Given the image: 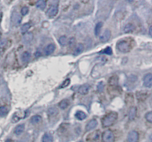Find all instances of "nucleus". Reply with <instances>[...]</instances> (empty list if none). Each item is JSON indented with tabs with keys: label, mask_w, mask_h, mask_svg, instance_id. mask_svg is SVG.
I'll list each match as a JSON object with an SVG mask.
<instances>
[{
	"label": "nucleus",
	"mask_w": 152,
	"mask_h": 142,
	"mask_svg": "<svg viewBox=\"0 0 152 142\" xmlns=\"http://www.w3.org/2000/svg\"><path fill=\"white\" fill-rule=\"evenodd\" d=\"M117 118H118V115H117V113H115V112H111V113H108V115H106V116L102 118V127L106 128L112 126V125L115 123L116 121L117 120Z\"/></svg>",
	"instance_id": "obj_1"
},
{
	"label": "nucleus",
	"mask_w": 152,
	"mask_h": 142,
	"mask_svg": "<svg viewBox=\"0 0 152 142\" xmlns=\"http://www.w3.org/2000/svg\"><path fill=\"white\" fill-rule=\"evenodd\" d=\"M117 49H119L120 52H123V53H128L131 50V45L127 41L122 40L117 43Z\"/></svg>",
	"instance_id": "obj_2"
},
{
	"label": "nucleus",
	"mask_w": 152,
	"mask_h": 142,
	"mask_svg": "<svg viewBox=\"0 0 152 142\" xmlns=\"http://www.w3.org/2000/svg\"><path fill=\"white\" fill-rule=\"evenodd\" d=\"M115 137L111 130H105L102 135V140L103 142H114Z\"/></svg>",
	"instance_id": "obj_3"
},
{
	"label": "nucleus",
	"mask_w": 152,
	"mask_h": 142,
	"mask_svg": "<svg viewBox=\"0 0 152 142\" xmlns=\"http://www.w3.org/2000/svg\"><path fill=\"white\" fill-rule=\"evenodd\" d=\"M10 19H11V22L13 25L18 26L21 23V22H22V16H21V15L19 13L14 11L12 13Z\"/></svg>",
	"instance_id": "obj_4"
},
{
	"label": "nucleus",
	"mask_w": 152,
	"mask_h": 142,
	"mask_svg": "<svg viewBox=\"0 0 152 142\" xmlns=\"http://www.w3.org/2000/svg\"><path fill=\"white\" fill-rule=\"evenodd\" d=\"M58 10H59L58 6L53 4V5H50V7H48L47 12H46V15H47L49 18H53L57 14Z\"/></svg>",
	"instance_id": "obj_5"
},
{
	"label": "nucleus",
	"mask_w": 152,
	"mask_h": 142,
	"mask_svg": "<svg viewBox=\"0 0 152 142\" xmlns=\"http://www.w3.org/2000/svg\"><path fill=\"white\" fill-rule=\"evenodd\" d=\"M139 140V134L137 131L132 130L129 132L127 137L128 142H138Z\"/></svg>",
	"instance_id": "obj_6"
},
{
	"label": "nucleus",
	"mask_w": 152,
	"mask_h": 142,
	"mask_svg": "<svg viewBox=\"0 0 152 142\" xmlns=\"http://www.w3.org/2000/svg\"><path fill=\"white\" fill-rule=\"evenodd\" d=\"M111 32L109 29H106L102 33V34L99 37V40L102 43H105V42L108 41L109 39L111 38Z\"/></svg>",
	"instance_id": "obj_7"
},
{
	"label": "nucleus",
	"mask_w": 152,
	"mask_h": 142,
	"mask_svg": "<svg viewBox=\"0 0 152 142\" xmlns=\"http://www.w3.org/2000/svg\"><path fill=\"white\" fill-rule=\"evenodd\" d=\"M143 84L147 88L152 87V74L151 73L145 75L143 78Z\"/></svg>",
	"instance_id": "obj_8"
},
{
	"label": "nucleus",
	"mask_w": 152,
	"mask_h": 142,
	"mask_svg": "<svg viewBox=\"0 0 152 142\" xmlns=\"http://www.w3.org/2000/svg\"><path fill=\"white\" fill-rule=\"evenodd\" d=\"M98 122L96 119H92L90 121L88 122V124L86 126V131H90L92 130V129H95V128L97 127Z\"/></svg>",
	"instance_id": "obj_9"
},
{
	"label": "nucleus",
	"mask_w": 152,
	"mask_h": 142,
	"mask_svg": "<svg viewBox=\"0 0 152 142\" xmlns=\"http://www.w3.org/2000/svg\"><path fill=\"white\" fill-rule=\"evenodd\" d=\"M55 49H56V46L53 43H50L48 46H45L44 49V54L45 55H50L54 52Z\"/></svg>",
	"instance_id": "obj_10"
},
{
	"label": "nucleus",
	"mask_w": 152,
	"mask_h": 142,
	"mask_svg": "<svg viewBox=\"0 0 152 142\" xmlns=\"http://www.w3.org/2000/svg\"><path fill=\"white\" fill-rule=\"evenodd\" d=\"M89 91H90V85L86 83L80 86L79 89V93L82 95H86L88 93Z\"/></svg>",
	"instance_id": "obj_11"
},
{
	"label": "nucleus",
	"mask_w": 152,
	"mask_h": 142,
	"mask_svg": "<svg viewBox=\"0 0 152 142\" xmlns=\"http://www.w3.org/2000/svg\"><path fill=\"white\" fill-rule=\"evenodd\" d=\"M137 114V108L135 107H132L129 111V118L132 121L135 118Z\"/></svg>",
	"instance_id": "obj_12"
},
{
	"label": "nucleus",
	"mask_w": 152,
	"mask_h": 142,
	"mask_svg": "<svg viewBox=\"0 0 152 142\" xmlns=\"http://www.w3.org/2000/svg\"><path fill=\"white\" fill-rule=\"evenodd\" d=\"M25 130V124H19L14 129V133L16 135H19L22 133Z\"/></svg>",
	"instance_id": "obj_13"
},
{
	"label": "nucleus",
	"mask_w": 152,
	"mask_h": 142,
	"mask_svg": "<svg viewBox=\"0 0 152 142\" xmlns=\"http://www.w3.org/2000/svg\"><path fill=\"white\" fill-rule=\"evenodd\" d=\"M83 51H84V45L83 43H78L74 49V55L80 54Z\"/></svg>",
	"instance_id": "obj_14"
},
{
	"label": "nucleus",
	"mask_w": 152,
	"mask_h": 142,
	"mask_svg": "<svg viewBox=\"0 0 152 142\" xmlns=\"http://www.w3.org/2000/svg\"><path fill=\"white\" fill-rule=\"evenodd\" d=\"M135 30V26L132 23H129L125 26L124 28V32L128 34V33L133 32Z\"/></svg>",
	"instance_id": "obj_15"
},
{
	"label": "nucleus",
	"mask_w": 152,
	"mask_h": 142,
	"mask_svg": "<svg viewBox=\"0 0 152 142\" xmlns=\"http://www.w3.org/2000/svg\"><path fill=\"white\" fill-rule=\"evenodd\" d=\"M31 54L30 52H24V53L22 54V56H21L22 61L23 63H28V61L30 60V59H31Z\"/></svg>",
	"instance_id": "obj_16"
},
{
	"label": "nucleus",
	"mask_w": 152,
	"mask_h": 142,
	"mask_svg": "<svg viewBox=\"0 0 152 142\" xmlns=\"http://www.w3.org/2000/svg\"><path fill=\"white\" fill-rule=\"evenodd\" d=\"M75 117L77 118L78 120L83 121V120H85V119L86 118L87 116H86V114L84 113V112L77 111V113H76V114H75Z\"/></svg>",
	"instance_id": "obj_17"
},
{
	"label": "nucleus",
	"mask_w": 152,
	"mask_h": 142,
	"mask_svg": "<svg viewBox=\"0 0 152 142\" xmlns=\"http://www.w3.org/2000/svg\"><path fill=\"white\" fill-rule=\"evenodd\" d=\"M102 25H103V23H102V22H99L96 23V26H95V28H94V34L96 37L99 36V34H100V31H101V29H102Z\"/></svg>",
	"instance_id": "obj_18"
},
{
	"label": "nucleus",
	"mask_w": 152,
	"mask_h": 142,
	"mask_svg": "<svg viewBox=\"0 0 152 142\" xmlns=\"http://www.w3.org/2000/svg\"><path fill=\"white\" fill-rule=\"evenodd\" d=\"M69 106V101L67 99H64L59 103V107L62 110H65Z\"/></svg>",
	"instance_id": "obj_19"
},
{
	"label": "nucleus",
	"mask_w": 152,
	"mask_h": 142,
	"mask_svg": "<svg viewBox=\"0 0 152 142\" xmlns=\"http://www.w3.org/2000/svg\"><path fill=\"white\" fill-rule=\"evenodd\" d=\"M42 121V117L40 116H34L31 118V123L33 124H39Z\"/></svg>",
	"instance_id": "obj_20"
},
{
	"label": "nucleus",
	"mask_w": 152,
	"mask_h": 142,
	"mask_svg": "<svg viewBox=\"0 0 152 142\" xmlns=\"http://www.w3.org/2000/svg\"><path fill=\"white\" fill-rule=\"evenodd\" d=\"M46 4H47V2H46V1H45V0H39V1H37L36 6H37L39 9L42 10L45 8Z\"/></svg>",
	"instance_id": "obj_21"
},
{
	"label": "nucleus",
	"mask_w": 152,
	"mask_h": 142,
	"mask_svg": "<svg viewBox=\"0 0 152 142\" xmlns=\"http://www.w3.org/2000/svg\"><path fill=\"white\" fill-rule=\"evenodd\" d=\"M8 112L9 110L7 106H1V107H0V116L1 117H4V116H7Z\"/></svg>",
	"instance_id": "obj_22"
},
{
	"label": "nucleus",
	"mask_w": 152,
	"mask_h": 142,
	"mask_svg": "<svg viewBox=\"0 0 152 142\" xmlns=\"http://www.w3.org/2000/svg\"><path fill=\"white\" fill-rule=\"evenodd\" d=\"M42 142H53V138L50 134L45 133L42 136Z\"/></svg>",
	"instance_id": "obj_23"
},
{
	"label": "nucleus",
	"mask_w": 152,
	"mask_h": 142,
	"mask_svg": "<svg viewBox=\"0 0 152 142\" xmlns=\"http://www.w3.org/2000/svg\"><path fill=\"white\" fill-rule=\"evenodd\" d=\"M33 38H34V36H33L32 33H29V34H26L24 35L23 40L25 43H31V40H33Z\"/></svg>",
	"instance_id": "obj_24"
},
{
	"label": "nucleus",
	"mask_w": 152,
	"mask_h": 142,
	"mask_svg": "<svg viewBox=\"0 0 152 142\" xmlns=\"http://www.w3.org/2000/svg\"><path fill=\"white\" fill-rule=\"evenodd\" d=\"M59 44H60L62 46H66V45L68 43V38H67V37H65V36H62V37H59Z\"/></svg>",
	"instance_id": "obj_25"
},
{
	"label": "nucleus",
	"mask_w": 152,
	"mask_h": 142,
	"mask_svg": "<svg viewBox=\"0 0 152 142\" xmlns=\"http://www.w3.org/2000/svg\"><path fill=\"white\" fill-rule=\"evenodd\" d=\"M30 28H31V24H30L29 22L23 24V25H22V27H21V32H22V34H25V33L29 30Z\"/></svg>",
	"instance_id": "obj_26"
},
{
	"label": "nucleus",
	"mask_w": 152,
	"mask_h": 142,
	"mask_svg": "<svg viewBox=\"0 0 152 142\" xmlns=\"http://www.w3.org/2000/svg\"><path fill=\"white\" fill-rule=\"evenodd\" d=\"M48 113L49 116H56V114H58V110H57V109L55 108V107H51V108L49 109L48 111Z\"/></svg>",
	"instance_id": "obj_27"
},
{
	"label": "nucleus",
	"mask_w": 152,
	"mask_h": 142,
	"mask_svg": "<svg viewBox=\"0 0 152 142\" xmlns=\"http://www.w3.org/2000/svg\"><path fill=\"white\" fill-rule=\"evenodd\" d=\"M145 119H146L147 121L150 122V123H152V111L148 112L145 114Z\"/></svg>",
	"instance_id": "obj_28"
},
{
	"label": "nucleus",
	"mask_w": 152,
	"mask_h": 142,
	"mask_svg": "<svg viewBox=\"0 0 152 142\" xmlns=\"http://www.w3.org/2000/svg\"><path fill=\"white\" fill-rule=\"evenodd\" d=\"M28 12H29V9H28V7H26V6H25V7H23L21 9V14H22V16L27 15L28 13Z\"/></svg>",
	"instance_id": "obj_29"
},
{
	"label": "nucleus",
	"mask_w": 152,
	"mask_h": 142,
	"mask_svg": "<svg viewBox=\"0 0 152 142\" xmlns=\"http://www.w3.org/2000/svg\"><path fill=\"white\" fill-rule=\"evenodd\" d=\"M104 87H105V85L102 81H101L100 83H99V84L97 85V91L99 92H102L103 91Z\"/></svg>",
	"instance_id": "obj_30"
},
{
	"label": "nucleus",
	"mask_w": 152,
	"mask_h": 142,
	"mask_svg": "<svg viewBox=\"0 0 152 142\" xmlns=\"http://www.w3.org/2000/svg\"><path fill=\"white\" fill-rule=\"evenodd\" d=\"M75 43H76L75 38H74V37H72V38H71L69 40H68V44L69 45L70 47H73V46H74V45H75Z\"/></svg>",
	"instance_id": "obj_31"
},
{
	"label": "nucleus",
	"mask_w": 152,
	"mask_h": 142,
	"mask_svg": "<svg viewBox=\"0 0 152 142\" xmlns=\"http://www.w3.org/2000/svg\"><path fill=\"white\" fill-rule=\"evenodd\" d=\"M70 79H67V80H65V81L63 82V83H62V85H61L60 88H65V87H67V86H68V85L70 84Z\"/></svg>",
	"instance_id": "obj_32"
},
{
	"label": "nucleus",
	"mask_w": 152,
	"mask_h": 142,
	"mask_svg": "<svg viewBox=\"0 0 152 142\" xmlns=\"http://www.w3.org/2000/svg\"><path fill=\"white\" fill-rule=\"evenodd\" d=\"M102 53L107 54H112V50H111V48L108 47V48H107L106 49H105L104 51H102Z\"/></svg>",
	"instance_id": "obj_33"
},
{
	"label": "nucleus",
	"mask_w": 152,
	"mask_h": 142,
	"mask_svg": "<svg viewBox=\"0 0 152 142\" xmlns=\"http://www.w3.org/2000/svg\"><path fill=\"white\" fill-rule=\"evenodd\" d=\"M149 34L151 37H152V25H151L149 28Z\"/></svg>",
	"instance_id": "obj_34"
},
{
	"label": "nucleus",
	"mask_w": 152,
	"mask_h": 142,
	"mask_svg": "<svg viewBox=\"0 0 152 142\" xmlns=\"http://www.w3.org/2000/svg\"><path fill=\"white\" fill-rule=\"evenodd\" d=\"M149 141H150V142H152V135H151V136H150V138H149Z\"/></svg>",
	"instance_id": "obj_35"
},
{
	"label": "nucleus",
	"mask_w": 152,
	"mask_h": 142,
	"mask_svg": "<svg viewBox=\"0 0 152 142\" xmlns=\"http://www.w3.org/2000/svg\"><path fill=\"white\" fill-rule=\"evenodd\" d=\"M5 142H11V140H10V139H8V140H7V141H6Z\"/></svg>",
	"instance_id": "obj_36"
},
{
	"label": "nucleus",
	"mask_w": 152,
	"mask_h": 142,
	"mask_svg": "<svg viewBox=\"0 0 152 142\" xmlns=\"http://www.w3.org/2000/svg\"><path fill=\"white\" fill-rule=\"evenodd\" d=\"M0 39H1V33H0Z\"/></svg>",
	"instance_id": "obj_37"
},
{
	"label": "nucleus",
	"mask_w": 152,
	"mask_h": 142,
	"mask_svg": "<svg viewBox=\"0 0 152 142\" xmlns=\"http://www.w3.org/2000/svg\"><path fill=\"white\" fill-rule=\"evenodd\" d=\"M78 142H83V141H78Z\"/></svg>",
	"instance_id": "obj_38"
}]
</instances>
